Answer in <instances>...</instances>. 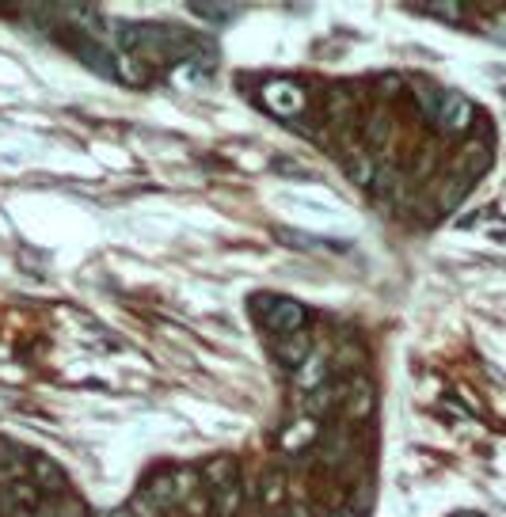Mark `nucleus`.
<instances>
[{
  "label": "nucleus",
  "instance_id": "obj_6",
  "mask_svg": "<svg viewBox=\"0 0 506 517\" xmlns=\"http://www.w3.org/2000/svg\"><path fill=\"white\" fill-rule=\"evenodd\" d=\"M347 392H350V380H347V384H320L316 392H309V400H305V415L312 419V415L331 411L335 403H347Z\"/></svg>",
  "mask_w": 506,
  "mask_h": 517
},
{
  "label": "nucleus",
  "instance_id": "obj_3",
  "mask_svg": "<svg viewBox=\"0 0 506 517\" xmlns=\"http://www.w3.org/2000/svg\"><path fill=\"white\" fill-rule=\"evenodd\" d=\"M472 118H476V106L465 99V96H441V106H438V129L441 134H465V129L472 126Z\"/></svg>",
  "mask_w": 506,
  "mask_h": 517
},
{
  "label": "nucleus",
  "instance_id": "obj_5",
  "mask_svg": "<svg viewBox=\"0 0 506 517\" xmlns=\"http://www.w3.org/2000/svg\"><path fill=\"white\" fill-rule=\"evenodd\" d=\"M343 407H347V419H350V422L369 419V415H373V384H369L366 377H354Z\"/></svg>",
  "mask_w": 506,
  "mask_h": 517
},
{
  "label": "nucleus",
  "instance_id": "obj_22",
  "mask_svg": "<svg viewBox=\"0 0 506 517\" xmlns=\"http://www.w3.org/2000/svg\"><path fill=\"white\" fill-rule=\"evenodd\" d=\"M457 517H476V513H457Z\"/></svg>",
  "mask_w": 506,
  "mask_h": 517
},
{
  "label": "nucleus",
  "instance_id": "obj_11",
  "mask_svg": "<svg viewBox=\"0 0 506 517\" xmlns=\"http://www.w3.org/2000/svg\"><path fill=\"white\" fill-rule=\"evenodd\" d=\"M347 176H350L354 187H369L377 179V164L366 153H358V148H354V153L347 157Z\"/></svg>",
  "mask_w": 506,
  "mask_h": 517
},
{
  "label": "nucleus",
  "instance_id": "obj_8",
  "mask_svg": "<svg viewBox=\"0 0 506 517\" xmlns=\"http://www.w3.org/2000/svg\"><path fill=\"white\" fill-rule=\"evenodd\" d=\"M31 483H35L38 491L61 494V491H66V471H61L50 457H35V461H31Z\"/></svg>",
  "mask_w": 506,
  "mask_h": 517
},
{
  "label": "nucleus",
  "instance_id": "obj_19",
  "mask_svg": "<svg viewBox=\"0 0 506 517\" xmlns=\"http://www.w3.org/2000/svg\"><path fill=\"white\" fill-rule=\"evenodd\" d=\"M35 491H38L35 483H15V487H12V494H8V502H19V506H31V502H35Z\"/></svg>",
  "mask_w": 506,
  "mask_h": 517
},
{
  "label": "nucleus",
  "instance_id": "obj_20",
  "mask_svg": "<svg viewBox=\"0 0 506 517\" xmlns=\"http://www.w3.org/2000/svg\"><path fill=\"white\" fill-rule=\"evenodd\" d=\"M103 517H134L130 510H111V513H103Z\"/></svg>",
  "mask_w": 506,
  "mask_h": 517
},
{
  "label": "nucleus",
  "instance_id": "obj_10",
  "mask_svg": "<svg viewBox=\"0 0 506 517\" xmlns=\"http://www.w3.org/2000/svg\"><path fill=\"white\" fill-rule=\"evenodd\" d=\"M145 499H149L157 510H164V506L179 502L183 494H179V487H176V476H157L149 487H145Z\"/></svg>",
  "mask_w": 506,
  "mask_h": 517
},
{
  "label": "nucleus",
  "instance_id": "obj_1",
  "mask_svg": "<svg viewBox=\"0 0 506 517\" xmlns=\"http://www.w3.org/2000/svg\"><path fill=\"white\" fill-rule=\"evenodd\" d=\"M263 103H267L270 115L293 118V115H298L301 106H305V92H301L293 80H270L267 88H263Z\"/></svg>",
  "mask_w": 506,
  "mask_h": 517
},
{
  "label": "nucleus",
  "instance_id": "obj_14",
  "mask_svg": "<svg viewBox=\"0 0 506 517\" xmlns=\"http://www.w3.org/2000/svg\"><path fill=\"white\" fill-rule=\"evenodd\" d=\"M282 499H286V476L274 468V471H267V476H263V502L267 506H278Z\"/></svg>",
  "mask_w": 506,
  "mask_h": 517
},
{
  "label": "nucleus",
  "instance_id": "obj_15",
  "mask_svg": "<svg viewBox=\"0 0 506 517\" xmlns=\"http://www.w3.org/2000/svg\"><path fill=\"white\" fill-rule=\"evenodd\" d=\"M118 80H126V84H145V80H149V73L141 69L137 57H122V61H118Z\"/></svg>",
  "mask_w": 506,
  "mask_h": 517
},
{
  "label": "nucleus",
  "instance_id": "obj_2",
  "mask_svg": "<svg viewBox=\"0 0 506 517\" xmlns=\"http://www.w3.org/2000/svg\"><path fill=\"white\" fill-rule=\"evenodd\" d=\"M267 328L274 335H293L305 328V305L293 297H270V309H267Z\"/></svg>",
  "mask_w": 506,
  "mask_h": 517
},
{
  "label": "nucleus",
  "instance_id": "obj_21",
  "mask_svg": "<svg viewBox=\"0 0 506 517\" xmlns=\"http://www.w3.org/2000/svg\"><path fill=\"white\" fill-rule=\"evenodd\" d=\"M328 517H358L354 510H335V513H328Z\"/></svg>",
  "mask_w": 506,
  "mask_h": 517
},
{
  "label": "nucleus",
  "instance_id": "obj_18",
  "mask_svg": "<svg viewBox=\"0 0 506 517\" xmlns=\"http://www.w3.org/2000/svg\"><path fill=\"white\" fill-rule=\"evenodd\" d=\"M214 499H218V513H233L237 510V499H240V491L237 487H221V491H214Z\"/></svg>",
  "mask_w": 506,
  "mask_h": 517
},
{
  "label": "nucleus",
  "instance_id": "obj_23",
  "mask_svg": "<svg viewBox=\"0 0 506 517\" xmlns=\"http://www.w3.org/2000/svg\"><path fill=\"white\" fill-rule=\"evenodd\" d=\"M38 517H54V513H38Z\"/></svg>",
  "mask_w": 506,
  "mask_h": 517
},
{
  "label": "nucleus",
  "instance_id": "obj_17",
  "mask_svg": "<svg viewBox=\"0 0 506 517\" xmlns=\"http://www.w3.org/2000/svg\"><path fill=\"white\" fill-rule=\"evenodd\" d=\"M191 8H195V15L209 19V24H225V19L237 15V8H209V5H191Z\"/></svg>",
  "mask_w": 506,
  "mask_h": 517
},
{
  "label": "nucleus",
  "instance_id": "obj_9",
  "mask_svg": "<svg viewBox=\"0 0 506 517\" xmlns=\"http://www.w3.org/2000/svg\"><path fill=\"white\" fill-rule=\"evenodd\" d=\"M328 365H331V358L324 354V350H316L298 373H293V380H298V388L301 392H316L320 384H328Z\"/></svg>",
  "mask_w": 506,
  "mask_h": 517
},
{
  "label": "nucleus",
  "instance_id": "obj_7",
  "mask_svg": "<svg viewBox=\"0 0 506 517\" xmlns=\"http://www.w3.org/2000/svg\"><path fill=\"white\" fill-rule=\"evenodd\" d=\"M80 57H84V65H92L96 73H103V76H118V61H122V57H118L115 50L103 46L99 38H88V42H84V46H80Z\"/></svg>",
  "mask_w": 506,
  "mask_h": 517
},
{
  "label": "nucleus",
  "instance_id": "obj_13",
  "mask_svg": "<svg viewBox=\"0 0 506 517\" xmlns=\"http://www.w3.org/2000/svg\"><path fill=\"white\" fill-rule=\"evenodd\" d=\"M312 441H316V426H312V419L293 422L286 434H282V445H286V449H305V445H312Z\"/></svg>",
  "mask_w": 506,
  "mask_h": 517
},
{
  "label": "nucleus",
  "instance_id": "obj_16",
  "mask_svg": "<svg viewBox=\"0 0 506 517\" xmlns=\"http://www.w3.org/2000/svg\"><path fill=\"white\" fill-rule=\"evenodd\" d=\"M385 137H389V118L385 115H373L369 126H366V141L369 145H385Z\"/></svg>",
  "mask_w": 506,
  "mask_h": 517
},
{
  "label": "nucleus",
  "instance_id": "obj_4",
  "mask_svg": "<svg viewBox=\"0 0 506 517\" xmlns=\"http://www.w3.org/2000/svg\"><path fill=\"white\" fill-rule=\"evenodd\" d=\"M274 358H278L282 365H289V370H301V365L312 358V339L305 331L282 335L278 342H274Z\"/></svg>",
  "mask_w": 506,
  "mask_h": 517
},
{
  "label": "nucleus",
  "instance_id": "obj_12",
  "mask_svg": "<svg viewBox=\"0 0 506 517\" xmlns=\"http://www.w3.org/2000/svg\"><path fill=\"white\" fill-rule=\"evenodd\" d=\"M206 483L214 487V491H221V487H233V480H237V464L228 461V457H218V461H209L206 464Z\"/></svg>",
  "mask_w": 506,
  "mask_h": 517
}]
</instances>
